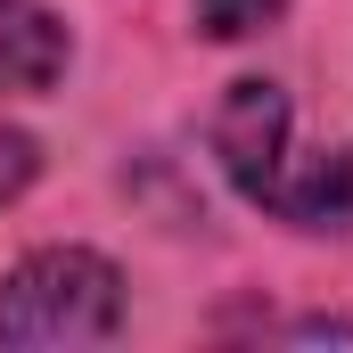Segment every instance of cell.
Returning <instances> with one entry per match:
<instances>
[{
	"label": "cell",
	"mask_w": 353,
	"mask_h": 353,
	"mask_svg": "<svg viewBox=\"0 0 353 353\" xmlns=\"http://www.w3.org/2000/svg\"><path fill=\"white\" fill-rule=\"evenodd\" d=\"M214 165L222 181L271 214L288 230H312V239H337L353 230V157L345 148H321V157H296V115H288V90L263 74H239L214 107Z\"/></svg>",
	"instance_id": "1"
},
{
	"label": "cell",
	"mask_w": 353,
	"mask_h": 353,
	"mask_svg": "<svg viewBox=\"0 0 353 353\" xmlns=\"http://www.w3.org/2000/svg\"><path fill=\"white\" fill-rule=\"evenodd\" d=\"M123 329V271L99 247H33L0 279V345H107Z\"/></svg>",
	"instance_id": "2"
},
{
	"label": "cell",
	"mask_w": 353,
	"mask_h": 353,
	"mask_svg": "<svg viewBox=\"0 0 353 353\" xmlns=\"http://www.w3.org/2000/svg\"><path fill=\"white\" fill-rule=\"evenodd\" d=\"M74 33L41 0H0V99H41L66 83Z\"/></svg>",
	"instance_id": "3"
},
{
	"label": "cell",
	"mask_w": 353,
	"mask_h": 353,
	"mask_svg": "<svg viewBox=\"0 0 353 353\" xmlns=\"http://www.w3.org/2000/svg\"><path fill=\"white\" fill-rule=\"evenodd\" d=\"M279 8L288 0H189V17H197L205 41H247V33L279 25Z\"/></svg>",
	"instance_id": "4"
},
{
	"label": "cell",
	"mask_w": 353,
	"mask_h": 353,
	"mask_svg": "<svg viewBox=\"0 0 353 353\" xmlns=\"http://www.w3.org/2000/svg\"><path fill=\"white\" fill-rule=\"evenodd\" d=\"M33 181H41V140L17 132V123H0V205H17Z\"/></svg>",
	"instance_id": "5"
},
{
	"label": "cell",
	"mask_w": 353,
	"mask_h": 353,
	"mask_svg": "<svg viewBox=\"0 0 353 353\" xmlns=\"http://www.w3.org/2000/svg\"><path fill=\"white\" fill-rule=\"evenodd\" d=\"M271 337H329V345H353V321H288V329H271Z\"/></svg>",
	"instance_id": "6"
}]
</instances>
